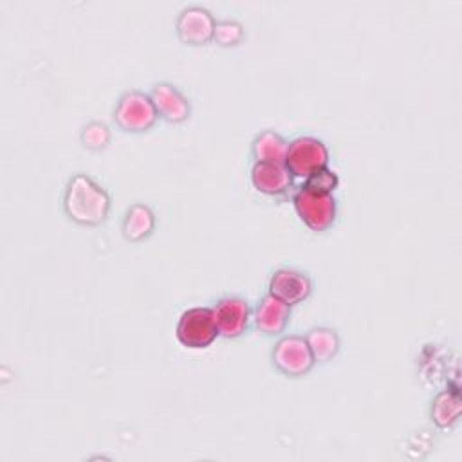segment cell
Wrapping results in <instances>:
<instances>
[{
	"label": "cell",
	"instance_id": "cell-1",
	"mask_svg": "<svg viewBox=\"0 0 462 462\" xmlns=\"http://www.w3.org/2000/svg\"><path fill=\"white\" fill-rule=\"evenodd\" d=\"M63 211L78 226H101L110 213V195L87 173H74L63 191Z\"/></svg>",
	"mask_w": 462,
	"mask_h": 462
},
{
	"label": "cell",
	"instance_id": "cell-2",
	"mask_svg": "<svg viewBox=\"0 0 462 462\" xmlns=\"http://www.w3.org/2000/svg\"><path fill=\"white\" fill-rule=\"evenodd\" d=\"M292 206L300 220L314 233H323L336 222L337 202L332 193L318 191L303 184L292 195Z\"/></svg>",
	"mask_w": 462,
	"mask_h": 462
},
{
	"label": "cell",
	"instance_id": "cell-3",
	"mask_svg": "<svg viewBox=\"0 0 462 462\" xmlns=\"http://www.w3.org/2000/svg\"><path fill=\"white\" fill-rule=\"evenodd\" d=\"M159 116L148 94L141 90H126L114 108V123L119 130L128 134L148 132Z\"/></svg>",
	"mask_w": 462,
	"mask_h": 462
},
{
	"label": "cell",
	"instance_id": "cell-4",
	"mask_svg": "<svg viewBox=\"0 0 462 462\" xmlns=\"http://www.w3.org/2000/svg\"><path fill=\"white\" fill-rule=\"evenodd\" d=\"M328 148L318 137L301 135L289 143L285 168L294 179L307 180L312 173L328 166Z\"/></svg>",
	"mask_w": 462,
	"mask_h": 462
},
{
	"label": "cell",
	"instance_id": "cell-5",
	"mask_svg": "<svg viewBox=\"0 0 462 462\" xmlns=\"http://www.w3.org/2000/svg\"><path fill=\"white\" fill-rule=\"evenodd\" d=\"M177 341L191 350L208 348L218 336L211 307L186 309L175 327Z\"/></svg>",
	"mask_w": 462,
	"mask_h": 462
},
{
	"label": "cell",
	"instance_id": "cell-6",
	"mask_svg": "<svg viewBox=\"0 0 462 462\" xmlns=\"http://www.w3.org/2000/svg\"><path fill=\"white\" fill-rule=\"evenodd\" d=\"M273 366L285 377H303L307 375L316 361L303 336L289 334L282 336L271 352Z\"/></svg>",
	"mask_w": 462,
	"mask_h": 462
},
{
	"label": "cell",
	"instance_id": "cell-7",
	"mask_svg": "<svg viewBox=\"0 0 462 462\" xmlns=\"http://www.w3.org/2000/svg\"><path fill=\"white\" fill-rule=\"evenodd\" d=\"M217 20L213 14L200 5L184 7L175 22V31L184 45L200 47L213 40V29Z\"/></svg>",
	"mask_w": 462,
	"mask_h": 462
},
{
	"label": "cell",
	"instance_id": "cell-8",
	"mask_svg": "<svg viewBox=\"0 0 462 462\" xmlns=\"http://www.w3.org/2000/svg\"><path fill=\"white\" fill-rule=\"evenodd\" d=\"M218 336L226 339L240 337L249 327V305L244 298L226 296L211 307Z\"/></svg>",
	"mask_w": 462,
	"mask_h": 462
},
{
	"label": "cell",
	"instance_id": "cell-9",
	"mask_svg": "<svg viewBox=\"0 0 462 462\" xmlns=\"http://www.w3.org/2000/svg\"><path fill=\"white\" fill-rule=\"evenodd\" d=\"M310 292H312V280L309 278V274L298 269L282 267L271 274L269 294L276 296L289 307L303 303L310 296Z\"/></svg>",
	"mask_w": 462,
	"mask_h": 462
},
{
	"label": "cell",
	"instance_id": "cell-10",
	"mask_svg": "<svg viewBox=\"0 0 462 462\" xmlns=\"http://www.w3.org/2000/svg\"><path fill=\"white\" fill-rule=\"evenodd\" d=\"M150 99L155 106L157 116L171 125L184 123L191 114V105L188 97L171 83L159 81L150 90Z\"/></svg>",
	"mask_w": 462,
	"mask_h": 462
},
{
	"label": "cell",
	"instance_id": "cell-11",
	"mask_svg": "<svg viewBox=\"0 0 462 462\" xmlns=\"http://www.w3.org/2000/svg\"><path fill=\"white\" fill-rule=\"evenodd\" d=\"M294 177L285 164L278 162H254L251 168L253 188L267 197H283L291 191Z\"/></svg>",
	"mask_w": 462,
	"mask_h": 462
},
{
	"label": "cell",
	"instance_id": "cell-12",
	"mask_svg": "<svg viewBox=\"0 0 462 462\" xmlns=\"http://www.w3.org/2000/svg\"><path fill=\"white\" fill-rule=\"evenodd\" d=\"M291 319V307L273 294L262 296L254 309V325L263 336H280Z\"/></svg>",
	"mask_w": 462,
	"mask_h": 462
},
{
	"label": "cell",
	"instance_id": "cell-13",
	"mask_svg": "<svg viewBox=\"0 0 462 462\" xmlns=\"http://www.w3.org/2000/svg\"><path fill=\"white\" fill-rule=\"evenodd\" d=\"M121 229H123V236L128 242H132V244L143 242L155 229V215L146 204L135 202L126 209Z\"/></svg>",
	"mask_w": 462,
	"mask_h": 462
},
{
	"label": "cell",
	"instance_id": "cell-14",
	"mask_svg": "<svg viewBox=\"0 0 462 462\" xmlns=\"http://www.w3.org/2000/svg\"><path fill=\"white\" fill-rule=\"evenodd\" d=\"M289 143L274 130H263L251 143V157L254 162H285Z\"/></svg>",
	"mask_w": 462,
	"mask_h": 462
},
{
	"label": "cell",
	"instance_id": "cell-15",
	"mask_svg": "<svg viewBox=\"0 0 462 462\" xmlns=\"http://www.w3.org/2000/svg\"><path fill=\"white\" fill-rule=\"evenodd\" d=\"M460 410H462V402H460L458 390H442L431 401L430 415L437 428L448 430L458 420Z\"/></svg>",
	"mask_w": 462,
	"mask_h": 462
},
{
	"label": "cell",
	"instance_id": "cell-16",
	"mask_svg": "<svg viewBox=\"0 0 462 462\" xmlns=\"http://www.w3.org/2000/svg\"><path fill=\"white\" fill-rule=\"evenodd\" d=\"M305 341L316 363L330 361L339 350V336L334 328H328V327L310 328L305 336Z\"/></svg>",
	"mask_w": 462,
	"mask_h": 462
},
{
	"label": "cell",
	"instance_id": "cell-17",
	"mask_svg": "<svg viewBox=\"0 0 462 462\" xmlns=\"http://www.w3.org/2000/svg\"><path fill=\"white\" fill-rule=\"evenodd\" d=\"M245 36L244 25L236 20H218L213 29V42L220 47H235Z\"/></svg>",
	"mask_w": 462,
	"mask_h": 462
},
{
	"label": "cell",
	"instance_id": "cell-18",
	"mask_svg": "<svg viewBox=\"0 0 462 462\" xmlns=\"http://www.w3.org/2000/svg\"><path fill=\"white\" fill-rule=\"evenodd\" d=\"M81 143L88 150H101L110 143V130L105 123L90 121L81 130Z\"/></svg>",
	"mask_w": 462,
	"mask_h": 462
},
{
	"label": "cell",
	"instance_id": "cell-19",
	"mask_svg": "<svg viewBox=\"0 0 462 462\" xmlns=\"http://www.w3.org/2000/svg\"><path fill=\"white\" fill-rule=\"evenodd\" d=\"M303 184H305V186H310V188H314V189H318V191L332 193V191L337 188V184H339V177H337L336 171L328 170V166H327V168H323V170L312 173L307 180H303Z\"/></svg>",
	"mask_w": 462,
	"mask_h": 462
}]
</instances>
